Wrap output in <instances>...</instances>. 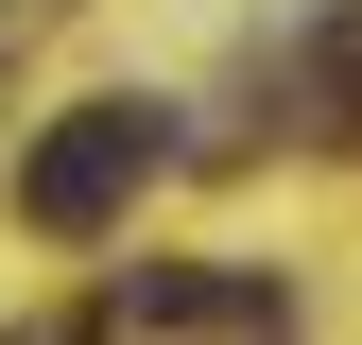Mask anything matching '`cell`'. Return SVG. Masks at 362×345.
<instances>
[{
	"label": "cell",
	"instance_id": "cell-2",
	"mask_svg": "<svg viewBox=\"0 0 362 345\" xmlns=\"http://www.w3.org/2000/svg\"><path fill=\"white\" fill-rule=\"evenodd\" d=\"M293 293L276 276H207V259H139L104 276V345H276Z\"/></svg>",
	"mask_w": 362,
	"mask_h": 345
},
{
	"label": "cell",
	"instance_id": "cell-1",
	"mask_svg": "<svg viewBox=\"0 0 362 345\" xmlns=\"http://www.w3.org/2000/svg\"><path fill=\"white\" fill-rule=\"evenodd\" d=\"M156 156H173V104H69L52 139L18 156V225L35 242H104L121 207L156 190Z\"/></svg>",
	"mask_w": 362,
	"mask_h": 345
}]
</instances>
